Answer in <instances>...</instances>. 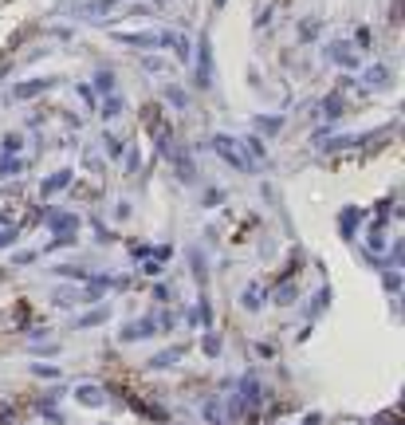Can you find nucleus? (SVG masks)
Instances as JSON below:
<instances>
[{
    "instance_id": "1",
    "label": "nucleus",
    "mask_w": 405,
    "mask_h": 425,
    "mask_svg": "<svg viewBox=\"0 0 405 425\" xmlns=\"http://www.w3.org/2000/svg\"><path fill=\"white\" fill-rule=\"evenodd\" d=\"M213 146H217L220 154H225V158L232 162V166H237V169H248V158H244V154H240V150L232 146V142H228V138H217V142H213Z\"/></svg>"
}]
</instances>
